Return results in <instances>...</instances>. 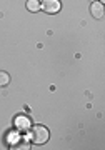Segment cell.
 I'll use <instances>...</instances> for the list:
<instances>
[{"mask_svg":"<svg viewBox=\"0 0 105 150\" xmlns=\"http://www.w3.org/2000/svg\"><path fill=\"white\" fill-rule=\"evenodd\" d=\"M40 5H42L40 0H27V4H25L28 12H38L40 10Z\"/></svg>","mask_w":105,"mask_h":150,"instance_id":"4","label":"cell"},{"mask_svg":"<svg viewBox=\"0 0 105 150\" xmlns=\"http://www.w3.org/2000/svg\"><path fill=\"white\" fill-rule=\"evenodd\" d=\"M9 82H10V75L7 74V72H0V87H5L9 85Z\"/></svg>","mask_w":105,"mask_h":150,"instance_id":"6","label":"cell"},{"mask_svg":"<svg viewBox=\"0 0 105 150\" xmlns=\"http://www.w3.org/2000/svg\"><path fill=\"white\" fill-rule=\"evenodd\" d=\"M15 122H17V127L18 129H28L30 127V120H27L25 117H18Z\"/></svg>","mask_w":105,"mask_h":150,"instance_id":"5","label":"cell"},{"mask_svg":"<svg viewBox=\"0 0 105 150\" xmlns=\"http://www.w3.org/2000/svg\"><path fill=\"white\" fill-rule=\"evenodd\" d=\"M90 13H92V17H95V18H102V17H104V4H102V2H92V5H90Z\"/></svg>","mask_w":105,"mask_h":150,"instance_id":"3","label":"cell"},{"mask_svg":"<svg viewBox=\"0 0 105 150\" xmlns=\"http://www.w3.org/2000/svg\"><path fill=\"white\" fill-rule=\"evenodd\" d=\"M92 2H97V0H92Z\"/></svg>","mask_w":105,"mask_h":150,"instance_id":"7","label":"cell"},{"mask_svg":"<svg viewBox=\"0 0 105 150\" xmlns=\"http://www.w3.org/2000/svg\"><path fill=\"white\" fill-rule=\"evenodd\" d=\"M60 0H43L40 8H42L45 13H57L60 10Z\"/></svg>","mask_w":105,"mask_h":150,"instance_id":"2","label":"cell"},{"mask_svg":"<svg viewBox=\"0 0 105 150\" xmlns=\"http://www.w3.org/2000/svg\"><path fill=\"white\" fill-rule=\"evenodd\" d=\"M28 137H30V140L33 142V144L42 145L48 140L50 134H48L47 127H43V125H33V127L30 129V132H28Z\"/></svg>","mask_w":105,"mask_h":150,"instance_id":"1","label":"cell"}]
</instances>
